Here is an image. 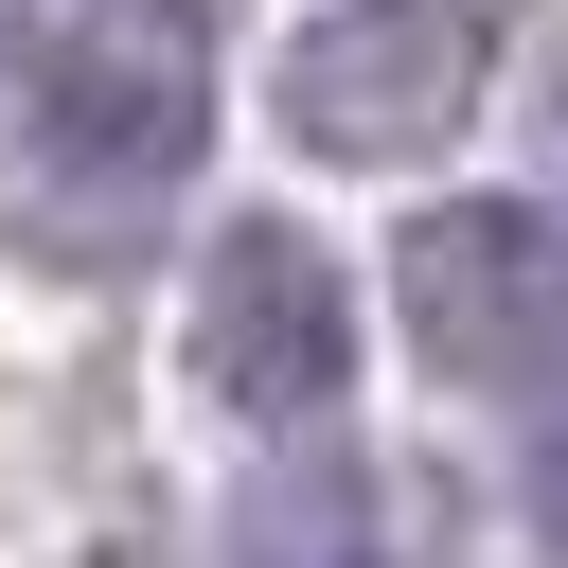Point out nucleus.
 Wrapping results in <instances>:
<instances>
[{
	"instance_id": "20e7f679",
	"label": "nucleus",
	"mask_w": 568,
	"mask_h": 568,
	"mask_svg": "<svg viewBox=\"0 0 568 568\" xmlns=\"http://www.w3.org/2000/svg\"><path fill=\"white\" fill-rule=\"evenodd\" d=\"M390 302H408L426 373L515 390V373L568 355V213H532V195H444V213H408Z\"/></svg>"
},
{
	"instance_id": "f257e3e1",
	"label": "nucleus",
	"mask_w": 568,
	"mask_h": 568,
	"mask_svg": "<svg viewBox=\"0 0 568 568\" xmlns=\"http://www.w3.org/2000/svg\"><path fill=\"white\" fill-rule=\"evenodd\" d=\"M195 142H213V18L195 0H71L18 89V231L124 248Z\"/></svg>"
},
{
	"instance_id": "39448f33",
	"label": "nucleus",
	"mask_w": 568,
	"mask_h": 568,
	"mask_svg": "<svg viewBox=\"0 0 568 568\" xmlns=\"http://www.w3.org/2000/svg\"><path fill=\"white\" fill-rule=\"evenodd\" d=\"M213 568H390V479H373L355 444H302V426H284V444L231 479Z\"/></svg>"
},
{
	"instance_id": "7ed1b4c3",
	"label": "nucleus",
	"mask_w": 568,
	"mask_h": 568,
	"mask_svg": "<svg viewBox=\"0 0 568 568\" xmlns=\"http://www.w3.org/2000/svg\"><path fill=\"white\" fill-rule=\"evenodd\" d=\"M178 355H195V390H213L231 426H320V408L355 390V284H337L284 213H231V231L195 248Z\"/></svg>"
},
{
	"instance_id": "f03ea898",
	"label": "nucleus",
	"mask_w": 568,
	"mask_h": 568,
	"mask_svg": "<svg viewBox=\"0 0 568 568\" xmlns=\"http://www.w3.org/2000/svg\"><path fill=\"white\" fill-rule=\"evenodd\" d=\"M497 89V0H320L284 36V142L320 160H444Z\"/></svg>"
},
{
	"instance_id": "423d86ee",
	"label": "nucleus",
	"mask_w": 568,
	"mask_h": 568,
	"mask_svg": "<svg viewBox=\"0 0 568 568\" xmlns=\"http://www.w3.org/2000/svg\"><path fill=\"white\" fill-rule=\"evenodd\" d=\"M532 532H550V550H568V426H550V444H532Z\"/></svg>"
},
{
	"instance_id": "0eeeda50",
	"label": "nucleus",
	"mask_w": 568,
	"mask_h": 568,
	"mask_svg": "<svg viewBox=\"0 0 568 568\" xmlns=\"http://www.w3.org/2000/svg\"><path fill=\"white\" fill-rule=\"evenodd\" d=\"M0 71H18V0H0Z\"/></svg>"
}]
</instances>
